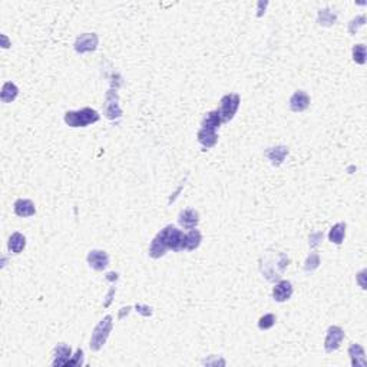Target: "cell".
I'll list each match as a JSON object with an SVG mask.
<instances>
[{
  "label": "cell",
  "mask_w": 367,
  "mask_h": 367,
  "mask_svg": "<svg viewBox=\"0 0 367 367\" xmlns=\"http://www.w3.org/2000/svg\"><path fill=\"white\" fill-rule=\"evenodd\" d=\"M106 280H109V281L118 280V274H116V273H108V274H106Z\"/></svg>",
  "instance_id": "cell-34"
},
{
  "label": "cell",
  "mask_w": 367,
  "mask_h": 367,
  "mask_svg": "<svg viewBox=\"0 0 367 367\" xmlns=\"http://www.w3.org/2000/svg\"><path fill=\"white\" fill-rule=\"evenodd\" d=\"M366 270H361L360 273L357 274V281H358V284H360V287L363 288H366V283H364V277H366Z\"/></svg>",
  "instance_id": "cell-31"
},
{
  "label": "cell",
  "mask_w": 367,
  "mask_h": 367,
  "mask_svg": "<svg viewBox=\"0 0 367 367\" xmlns=\"http://www.w3.org/2000/svg\"><path fill=\"white\" fill-rule=\"evenodd\" d=\"M221 124H222V119L219 116L218 110H211V112H208L204 116V119L201 122V128L209 129V131H217L221 127Z\"/></svg>",
  "instance_id": "cell-18"
},
{
  "label": "cell",
  "mask_w": 367,
  "mask_h": 367,
  "mask_svg": "<svg viewBox=\"0 0 367 367\" xmlns=\"http://www.w3.org/2000/svg\"><path fill=\"white\" fill-rule=\"evenodd\" d=\"M137 311L141 313L144 317H149L152 314V308L148 307V306H144V304H137Z\"/></svg>",
  "instance_id": "cell-30"
},
{
  "label": "cell",
  "mask_w": 367,
  "mask_h": 367,
  "mask_svg": "<svg viewBox=\"0 0 367 367\" xmlns=\"http://www.w3.org/2000/svg\"><path fill=\"white\" fill-rule=\"evenodd\" d=\"M178 222L179 225L185 229L197 228L199 222V214L195 209H184L178 215Z\"/></svg>",
  "instance_id": "cell-12"
},
{
  "label": "cell",
  "mask_w": 367,
  "mask_h": 367,
  "mask_svg": "<svg viewBox=\"0 0 367 367\" xmlns=\"http://www.w3.org/2000/svg\"><path fill=\"white\" fill-rule=\"evenodd\" d=\"M320 266V257L317 253H311L304 263V271H314Z\"/></svg>",
  "instance_id": "cell-25"
},
{
  "label": "cell",
  "mask_w": 367,
  "mask_h": 367,
  "mask_svg": "<svg viewBox=\"0 0 367 367\" xmlns=\"http://www.w3.org/2000/svg\"><path fill=\"white\" fill-rule=\"evenodd\" d=\"M98 45H99V38L96 33H83L78 36V39L75 42V50L78 53H88L96 50Z\"/></svg>",
  "instance_id": "cell-7"
},
{
  "label": "cell",
  "mask_w": 367,
  "mask_h": 367,
  "mask_svg": "<svg viewBox=\"0 0 367 367\" xmlns=\"http://www.w3.org/2000/svg\"><path fill=\"white\" fill-rule=\"evenodd\" d=\"M321 241H323V232H314V234H311L310 235V247L311 248H316L317 246L321 244Z\"/></svg>",
  "instance_id": "cell-29"
},
{
  "label": "cell",
  "mask_w": 367,
  "mask_h": 367,
  "mask_svg": "<svg viewBox=\"0 0 367 367\" xmlns=\"http://www.w3.org/2000/svg\"><path fill=\"white\" fill-rule=\"evenodd\" d=\"M346 235V224L344 222H337L336 225H333V228L330 229L328 232V239L333 242V244H337L340 246L344 239Z\"/></svg>",
  "instance_id": "cell-21"
},
{
  "label": "cell",
  "mask_w": 367,
  "mask_h": 367,
  "mask_svg": "<svg viewBox=\"0 0 367 367\" xmlns=\"http://www.w3.org/2000/svg\"><path fill=\"white\" fill-rule=\"evenodd\" d=\"M86 261L90 268H93L96 271H103L109 266V256L102 250H92L86 257Z\"/></svg>",
  "instance_id": "cell-9"
},
{
  "label": "cell",
  "mask_w": 367,
  "mask_h": 367,
  "mask_svg": "<svg viewBox=\"0 0 367 367\" xmlns=\"http://www.w3.org/2000/svg\"><path fill=\"white\" fill-rule=\"evenodd\" d=\"M364 23H366V16L364 15L357 16V18H354L353 20H350V23H348V33L354 35L358 30V28L364 26Z\"/></svg>",
  "instance_id": "cell-27"
},
{
  "label": "cell",
  "mask_w": 367,
  "mask_h": 367,
  "mask_svg": "<svg viewBox=\"0 0 367 367\" xmlns=\"http://www.w3.org/2000/svg\"><path fill=\"white\" fill-rule=\"evenodd\" d=\"M13 209H15V214L18 217H22V218H29V217H33L36 214L35 204L30 199H18L13 205Z\"/></svg>",
  "instance_id": "cell-14"
},
{
  "label": "cell",
  "mask_w": 367,
  "mask_h": 367,
  "mask_svg": "<svg viewBox=\"0 0 367 367\" xmlns=\"http://www.w3.org/2000/svg\"><path fill=\"white\" fill-rule=\"evenodd\" d=\"M115 291H116V288H115V287H112L109 290V293H108V296H106V301L103 303V306H105V307H108V306L110 304V301H112V297H113Z\"/></svg>",
  "instance_id": "cell-32"
},
{
  "label": "cell",
  "mask_w": 367,
  "mask_h": 367,
  "mask_svg": "<svg viewBox=\"0 0 367 367\" xmlns=\"http://www.w3.org/2000/svg\"><path fill=\"white\" fill-rule=\"evenodd\" d=\"M100 119L98 110L92 108H83L79 110H69L65 113V124L70 128H85Z\"/></svg>",
  "instance_id": "cell-2"
},
{
  "label": "cell",
  "mask_w": 367,
  "mask_h": 367,
  "mask_svg": "<svg viewBox=\"0 0 367 367\" xmlns=\"http://www.w3.org/2000/svg\"><path fill=\"white\" fill-rule=\"evenodd\" d=\"M288 155V148L284 147V145H278V147H273V148H268L266 151V157L270 159V162L274 165V167H278L284 162V159Z\"/></svg>",
  "instance_id": "cell-16"
},
{
  "label": "cell",
  "mask_w": 367,
  "mask_h": 367,
  "mask_svg": "<svg viewBox=\"0 0 367 367\" xmlns=\"http://www.w3.org/2000/svg\"><path fill=\"white\" fill-rule=\"evenodd\" d=\"M25 247H26V238H25V235L20 234V232H13L10 235L9 242H8V248H9L10 253L20 254L25 250Z\"/></svg>",
  "instance_id": "cell-19"
},
{
  "label": "cell",
  "mask_w": 367,
  "mask_h": 367,
  "mask_svg": "<svg viewBox=\"0 0 367 367\" xmlns=\"http://www.w3.org/2000/svg\"><path fill=\"white\" fill-rule=\"evenodd\" d=\"M293 284L287 281V280H283V281H278L276 284V287L273 288V298L278 301V303H284L291 298L293 296Z\"/></svg>",
  "instance_id": "cell-10"
},
{
  "label": "cell",
  "mask_w": 367,
  "mask_h": 367,
  "mask_svg": "<svg viewBox=\"0 0 367 367\" xmlns=\"http://www.w3.org/2000/svg\"><path fill=\"white\" fill-rule=\"evenodd\" d=\"M155 238L167 250H172L177 253L185 250V234L174 225H167L165 228L161 229L155 235Z\"/></svg>",
  "instance_id": "cell-1"
},
{
  "label": "cell",
  "mask_w": 367,
  "mask_h": 367,
  "mask_svg": "<svg viewBox=\"0 0 367 367\" xmlns=\"http://www.w3.org/2000/svg\"><path fill=\"white\" fill-rule=\"evenodd\" d=\"M239 102H241V99L237 93H228V95L221 98L218 113L222 122H229L235 116V113L239 108Z\"/></svg>",
  "instance_id": "cell-4"
},
{
  "label": "cell",
  "mask_w": 367,
  "mask_h": 367,
  "mask_svg": "<svg viewBox=\"0 0 367 367\" xmlns=\"http://www.w3.org/2000/svg\"><path fill=\"white\" fill-rule=\"evenodd\" d=\"M276 324V316L274 314H264L258 320V327L260 330H268Z\"/></svg>",
  "instance_id": "cell-26"
},
{
  "label": "cell",
  "mask_w": 367,
  "mask_h": 367,
  "mask_svg": "<svg viewBox=\"0 0 367 367\" xmlns=\"http://www.w3.org/2000/svg\"><path fill=\"white\" fill-rule=\"evenodd\" d=\"M288 257L287 256H284V254H281V257H280V261H276V266H274V261H266V264H264V267L261 268V271H263V274H264V277L267 278L268 281H277L278 278L281 277V273L284 271V268L288 266Z\"/></svg>",
  "instance_id": "cell-5"
},
{
  "label": "cell",
  "mask_w": 367,
  "mask_h": 367,
  "mask_svg": "<svg viewBox=\"0 0 367 367\" xmlns=\"http://www.w3.org/2000/svg\"><path fill=\"white\" fill-rule=\"evenodd\" d=\"M201 241H202V235H201V232H199L198 229H191L189 232L185 234V250L187 251H192V250L198 248Z\"/></svg>",
  "instance_id": "cell-22"
},
{
  "label": "cell",
  "mask_w": 367,
  "mask_h": 367,
  "mask_svg": "<svg viewBox=\"0 0 367 367\" xmlns=\"http://www.w3.org/2000/svg\"><path fill=\"white\" fill-rule=\"evenodd\" d=\"M113 327V321H112V316H105L96 324V327L92 331V337H90V350L92 351H99L100 348L105 346L106 340L109 337L110 331Z\"/></svg>",
  "instance_id": "cell-3"
},
{
  "label": "cell",
  "mask_w": 367,
  "mask_h": 367,
  "mask_svg": "<svg viewBox=\"0 0 367 367\" xmlns=\"http://www.w3.org/2000/svg\"><path fill=\"white\" fill-rule=\"evenodd\" d=\"M119 99L116 90H108L106 98H105V116L108 119H116L122 116V109L119 106Z\"/></svg>",
  "instance_id": "cell-8"
},
{
  "label": "cell",
  "mask_w": 367,
  "mask_h": 367,
  "mask_svg": "<svg viewBox=\"0 0 367 367\" xmlns=\"http://www.w3.org/2000/svg\"><path fill=\"white\" fill-rule=\"evenodd\" d=\"M353 60L358 65L366 63V46L364 45H354L353 46Z\"/></svg>",
  "instance_id": "cell-24"
},
{
  "label": "cell",
  "mask_w": 367,
  "mask_h": 367,
  "mask_svg": "<svg viewBox=\"0 0 367 367\" xmlns=\"http://www.w3.org/2000/svg\"><path fill=\"white\" fill-rule=\"evenodd\" d=\"M18 95H19V88L12 82H6L2 88L0 99L3 103H10L18 98Z\"/></svg>",
  "instance_id": "cell-20"
},
{
  "label": "cell",
  "mask_w": 367,
  "mask_h": 367,
  "mask_svg": "<svg viewBox=\"0 0 367 367\" xmlns=\"http://www.w3.org/2000/svg\"><path fill=\"white\" fill-rule=\"evenodd\" d=\"M344 338V331L343 328L338 327V326H331L328 327L327 334L324 338V350L327 353H333L336 351L340 346H341V341Z\"/></svg>",
  "instance_id": "cell-6"
},
{
  "label": "cell",
  "mask_w": 367,
  "mask_h": 367,
  "mask_svg": "<svg viewBox=\"0 0 367 367\" xmlns=\"http://www.w3.org/2000/svg\"><path fill=\"white\" fill-rule=\"evenodd\" d=\"M348 356L351 358V366L353 367H366L367 360H366V353H364V348L361 347L360 344L353 343L350 347H348Z\"/></svg>",
  "instance_id": "cell-15"
},
{
  "label": "cell",
  "mask_w": 367,
  "mask_h": 367,
  "mask_svg": "<svg viewBox=\"0 0 367 367\" xmlns=\"http://www.w3.org/2000/svg\"><path fill=\"white\" fill-rule=\"evenodd\" d=\"M310 106V96L304 90H296L290 98V109L293 112H303Z\"/></svg>",
  "instance_id": "cell-13"
},
{
  "label": "cell",
  "mask_w": 367,
  "mask_h": 367,
  "mask_svg": "<svg viewBox=\"0 0 367 367\" xmlns=\"http://www.w3.org/2000/svg\"><path fill=\"white\" fill-rule=\"evenodd\" d=\"M317 22L321 26H333L337 22V16L328 9H323L318 12Z\"/></svg>",
  "instance_id": "cell-23"
},
{
  "label": "cell",
  "mask_w": 367,
  "mask_h": 367,
  "mask_svg": "<svg viewBox=\"0 0 367 367\" xmlns=\"http://www.w3.org/2000/svg\"><path fill=\"white\" fill-rule=\"evenodd\" d=\"M122 311H120V314H119V318L124 317V314H128L129 313V310H131V307H124V308H120Z\"/></svg>",
  "instance_id": "cell-35"
},
{
  "label": "cell",
  "mask_w": 367,
  "mask_h": 367,
  "mask_svg": "<svg viewBox=\"0 0 367 367\" xmlns=\"http://www.w3.org/2000/svg\"><path fill=\"white\" fill-rule=\"evenodd\" d=\"M83 364V350L82 348H78L76 353L70 357V360L68 361L66 366H82Z\"/></svg>",
  "instance_id": "cell-28"
},
{
  "label": "cell",
  "mask_w": 367,
  "mask_h": 367,
  "mask_svg": "<svg viewBox=\"0 0 367 367\" xmlns=\"http://www.w3.org/2000/svg\"><path fill=\"white\" fill-rule=\"evenodd\" d=\"M72 357V348L68 344H58L55 350H53V361H52V366L59 367V366H66L68 361Z\"/></svg>",
  "instance_id": "cell-11"
},
{
  "label": "cell",
  "mask_w": 367,
  "mask_h": 367,
  "mask_svg": "<svg viewBox=\"0 0 367 367\" xmlns=\"http://www.w3.org/2000/svg\"><path fill=\"white\" fill-rule=\"evenodd\" d=\"M197 139H198V142L204 148L208 149L215 147V144L218 142V135H217V131L201 128L198 131V134H197Z\"/></svg>",
  "instance_id": "cell-17"
},
{
  "label": "cell",
  "mask_w": 367,
  "mask_h": 367,
  "mask_svg": "<svg viewBox=\"0 0 367 367\" xmlns=\"http://www.w3.org/2000/svg\"><path fill=\"white\" fill-rule=\"evenodd\" d=\"M267 2H258V13H257V16L260 18V16H263V8L266 9L267 8Z\"/></svg>",
  "instance_id": "cell-33"
}]
</instances>
